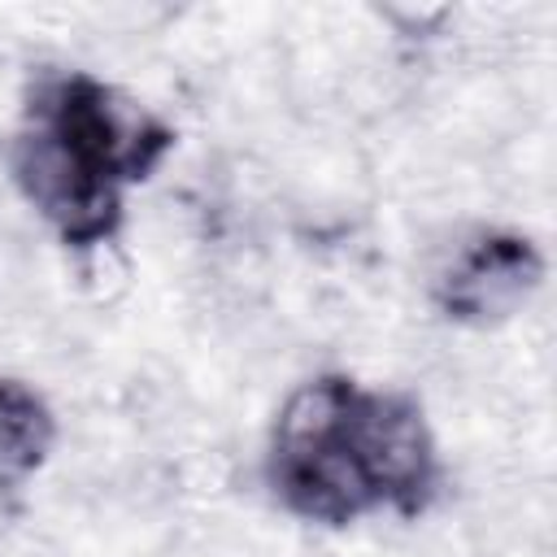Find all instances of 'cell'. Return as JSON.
<instances>
[{
  "label": "cell",
  "instance_id": "cell-4",
  "mask_svg": "<svg viewBox=\"0 0 557 557\" xmlns=\"http://www.w3.org/2000/svg\"><path fill=\"white\" fill-rule=\"evenodd\" d=\"M57 444V418L48 400L22 383L0 374V496L22 492Z\"/></svg>",
  "mask_w": 557,
  "mask_h": 557
},
{
  "label": "cell",
  "instance_id": "cell-2",
  "mask_svg": "<svg viewBox=\"0 0 557 557\" xmlns=\"http://www.w3.org/2000/svg\"><path fill=\"white\" fill-rule=\"evenodd\" d=\"M357 392L361 383L348 374H318L305 379L274 418L265 483L274 500L305 522L348 527L379 513L352 440Z\"/></svg>",
  "mask_w": 557,
  "mask_h": 557
},
{
  "label": "cell",
  "instance_id": "cell-3",
  "mask_svg": "<svg viewBox=\"0 0 557 557\" xmlns=\"http://www.w3.org/2000/svg\"><path fill=\"white\" fill-rule=\"evenodd\" d=\"M544 283V252L518 231H479L453 248L435 278V305L448 322L496 326L513 318Z\"/></svg>",
  "mask_w": 557,
  "mask_h": 557
},
{
  "label": "cell",
  "instance_id": "cell-1",
  "mask_svg": "<svg viewBox=\"0 0 557 557\" xmlns=\"http://www.w3.org/2000/svg\"><path fill=\"white\" fill-rule=\"evenodd\" d=\"M170 148L174 131L161 117L87 70H57L35 83L9 165L57 239L91 252L117 239L126 222L122 191L144 183Z\"/></svg>",
  "mask_w": 557,
  "mask_h": 557
}]
</instances>
